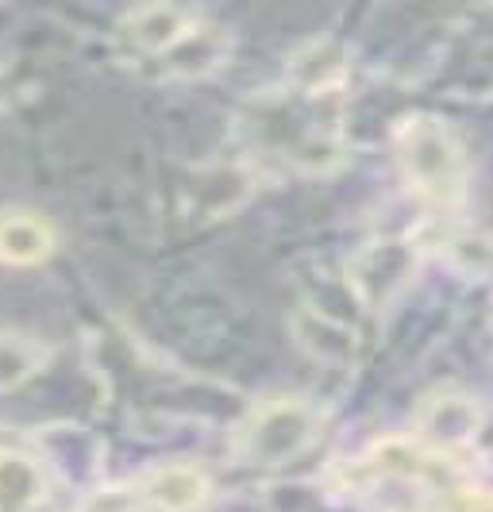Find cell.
Here are the masks:
<instances>
[{"label":"cell","mask_w":493,"mask_h":512,"mask_svg":"<svg viewBox=\"0 0 493 512\" xmlns=\"http://www.w3.org/2000/svg\"><path fill=\"white\" fill-rule=\"evenodd\" d=\"M397 162L420 201L455 208L467 193V151L440 116H409L397 128Z\"/></svg>","instance_id":"3957f363"},{"label":"cell","mask_w":493,"mask_h":512,"mask_svg":"<svg viewBox=\"0 0 493 512\" xmlns=\"http://www.w3.org/2000/svg\"><path fill=\"white\" fill-rule=\"evenodd\" d=\"M47 362V347L31 335L0 332V393L20 389L27 378H35Z\"/></svg>","instance_id":"30bf717a"},{"label":"cell","mask_w":493,"mask_h":512,"mask_svg":"<svg viewBox=\"0 0 493 512\" xmlns=\"http://www.w3.org/2000/svg\"><path fill=\"white\" fill-rule=\"evenodd\" d=\"M112 47L128 70L147 81H197L228 62L232 39L193 8L143 4L116 24Z\"/></svg>","instance_id":"7a4b0ae2"},{"label":"cell","mask_w":493,"mask_h":512,"mask_svg":"<svg viewBox=\"0 0 493 512\" xmlns=\"http://www.w3.org/2000/svg\"><path fill=\"white\" fill-rule=\"evenodd\" d=\"M320 436V416L301 397H270L247 412L235 443L239 455L259 466H282L305 455Z\"/></svg>","instance_id":"277c9868"},{"label":"cell","mask_w":493,"mask_h":512,"mask_svg":"<svg viewBox=\"0 0 493 512\" xmlns=\"http://www.w3.org/2000/svg\"><path fill=\"white\" fill-rule=\"evenodd\" d=\"M47 497L43 466L20 451H0V512H35Z\"/></svg>","instance_id":"9c48e42d"},{"label":"cell","mask_w":493,"mask_h":512,"mask_svg":"<svg viewBox=\"0 0 493 512\" xmlns=\"http://www.w3.org/2000/svg\"><path fill=\"white\" fill-rule=\"evenodd\" d=\"M416 255L409 243H374L351 262V285L366 308H386L413 278Z\"/></svg>","instance_id":"8992f818"},{"label":"cell","mask_w":493,"mask_h":512,"mask_svg":"<svg viewBox=\"0 0 493 512\" xmlns=\"http://www.w3.org/2000/svg\"><path fill=\"white\" fill-rule=\"evenodd\" d=\"M416 428H420V436H416L420 443H428L436 451H451V447H463L482 432V409L470 397L443 393V397H432L420 405Z\"/></svg>","instance_id":"52a82bcc"},{"label":"cell","mask_w":493,"mask_h":512,"mask_svg":"<svg viewBox=\"0 0 493 512\" xmlns=\"http://www.w3.org/2000/svg\"><path fill=\"white\" fill-rule=\"evenodd\" d=\"M208 497V478L197 466H162L128 486L101 489L81 512H193Z\"/></svg>","instance_id":"5b68a950"},{"label":"cell","mask_w":493,"mask_h":512,"mask_svg":"<svg viewBox=\"0 0 493 512\" xmlns=\"http://www.w3.org/2000/svg\"><path fill=\"white\" fill-rule=\"evenodd\" d=\"M343 81L347 58L332 43H316L293 58L289 89L270 93L247 108L243 131L262 158H278L293 170L320 174L343 158Z\"/></svg>","instance_id":"6da1fadb"},{"label":"cell","mask_w":493,"mask_h":512,"mask_svg":"<svg viewBox=\"0 0 493 512\" xmlns=\"http://www.w3.org/2000/svg\"><path fill=\"white\" fill-rule=\"evenodd\" d=\"M54 228L24 208L0 212V262L8 266H39L54 255Z\"/></svg>","instance_id":"ba28073f"}]
</instances>
